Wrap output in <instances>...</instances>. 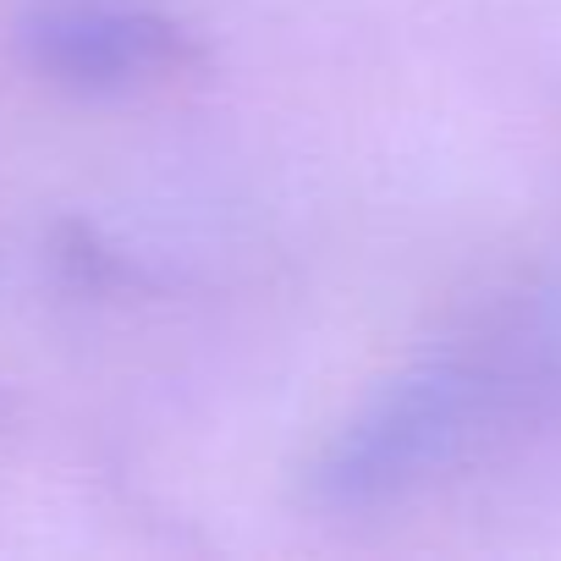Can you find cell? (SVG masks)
I'll return each instance as SVG.
<instances>
[{
	"instance_id": "6da1fadb",
	"label": "cell",
	"mask_w": 561,
	"mask_h": 561,
	"mask_svg": "<svg viewBox=\"0 0 561 561\" xmlns=\"http://www.w3.org/2000/svg\"><path fill=\"white\" fill-rule=\"evenodd\" d=\"M18 45L61 89L122 94L171 72L187 39L149 0H28Z\"/></svg>"
},
{
	"instance_id": "7a4b0ae2",
	"label": "cell",
	"mask_w": 561,
	"mask_h": 561,
	"mask_svg": "<svg viewBox=\"0 0 561 561\" xmlns=\"http://www.w3.org/2000/svg\"><path fill=\"white\" fill-rule=\"evenodd\" d=\"M479 413V375L462 364H435L397 391H386L358 424L342 430L331 457L320 462V484L336 501H369L419 479Z\"/></svg>"
}]
</instances>
